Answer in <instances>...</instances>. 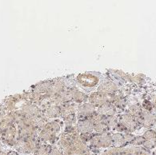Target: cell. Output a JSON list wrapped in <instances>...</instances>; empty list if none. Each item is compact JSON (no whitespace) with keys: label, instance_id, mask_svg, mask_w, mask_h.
I'll use <instances>...</instances> for the list:
<instances>
[{"label":"cell","instance_id":"cell-1","mask_svg":"<svg viewBox=\"0 0 156 155\" xmlns=\"http://www.w3.org/2000/svg\"><path fill=\"white\" fill-rule=\"evenodd\" d=\"M93 127H94V124L90 119H85L78 122V130L83 134H87L91 132Z\"/></svg>","mask_w":156,"mask_h":155},{"label":"cell","instance_id":"cell-2","mask_svg":"<svg viewBox=\"0 0 156 155\" xmlns=\"http://www.w3.org/2000/svg\"><path fill=\"white\" fill-rule=\"evenodd\" d=\"M141 118L142 124L144 127H151L156 122L155 116L148 112L143 113L141 114Z\"/></svg>","mask_w":156,"mask_h":155},{"label":"cell","instance_id":"cell-3","mask_svg":"<svg viewBox=\"0 0 156 155\" xmlns=\"http://www.w3.org/2000/svg\"><path fill=\"white\" fill-rule=\"evenodd\" d=\"M98 114L104 115L107 114L109 116H112L115 113V109L111 104H104L98 109Z\"/></svg>","mask_w":156,"mask_h":155},{"label":"cell","instance_id":"cell-4","mask_svg":"<svg viewBox=\"0 0 156 155\" xmlns=\"http://www.w3.org/2000/svg\"><path fill=\"white\" fill-rule=\"evenodd\" d=\"M94 107L91 105H83L79 108V114L81 115H85V116H88V115L91 114L92 113L94 112Z\"/></svg>","mask_w":156,"mask_h":155},{"label":"cell","instance_id":"cell-5","mask_svg":"<svg viewBox=\"0 0 156 155\" xmlns=\"http://www.w3.org/2000/svg\"><path fill=\"white\" fill-rule=\"evenodd\" d=\"M58 113H59V111H57V108H56L55 106L51 107V108L48 110V114H49L50 117H51V118L58 116L56 114H58Z\"/></svg>","mask_w":156,"mask_h":155},{"label":"cell","instance_id":"cell-6","mask_svg":"<svg viewBox=\"0 0 156 155\" xmlns=\"http://www.w3.org/2000/svg\"><path fill=\"white\" fill-rule=\"evenodd\" d=\"M37 155H48V152L47 150L46 149L45 147H42L39 150V151L37 152Z\"/></svg>","mask_w":156,"mask_h":155},{"label":"cell","instance_id":"cell-7","mask_svg":"<svg viewBox=\"0 0 156 155\" xmlns=\"http://www.w3.org/2000/svg\"><path fill=\"white\" fill-rule=\"evenodd\" d=\"M50 155H60V154L58 153V151L54 150V151H51V153H50Z\"/></svg>","mask_w":156,"mask_h":155}]
</instances>
